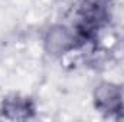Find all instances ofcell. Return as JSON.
<instances>
[{
	"label": "cell",
	"mask_w": 124,
	"mask_h": 122,
	"mask_svg": "<svg viewBox=\"0 0 124 122\" xmlns=\"http://www.w3.org/2000/svg\"><path fill=\"white\" fill-rule=\"evenodd\" d=\"M94 106L104 115H118L123 111V93L120 86L111 82L100 83L94 91Z\"/></svg>",
	"instance_id": "2"
},
{
	"label": "cell",
	"mask_w": 124,
	"mask_h": 122,
	"mask_svg": "<svg viewBox=\"0 0 124 122\" xmlns=\"http://www.w3.org/2000/svg\"><path fill=\"white\" fill-rule=\"evenodd\" d=\"M45 46L46 50L52 55H63L72 49L79 47L81 45L74 29H69L66 26H56L48 32L45 37Z\"/></svg>",
	"instance_id": "3"
},
{
	"label": "cell",
	"mask_w": 124,
	"mask_h": 122,
	"mask_svg": "<svg viewBox=\"0 0 124 122\" xmlns=\"http://www.w3.org/2000/svg\"><path fill=\"white\" fill-rule=\"evenodd\" d=\"M0 111L7 119H28L35 114V103L28 96L12 95L3 101Z\"/></svg>",
	"instance_id": "4"
},
{
	"label": "cell",
	"mask_w": 124,
	"mask_h": 122,
	"mask_svg": "<svg viewBox=\"0 0 124 122\" xmlns=\"http://www.w3.org/2000/svg\"><path fill=\"white\" fill-rule=\"evenodd\" d=\"M107 22V10L98 1H84L77 13V22L74 32L79 45L82 46L87 42H91L97 36L98 30Z\"/></svg>",
	"instance_id": "1"
}]
</instances>
